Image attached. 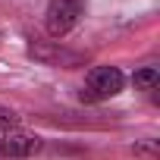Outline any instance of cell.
I'll list each match as a JSON object with an SVG mask.
<instances>
[{
    "instance_id": "7",
    "label": "cell",
    "mask_w": 160,
    "mask_h": 160,
    "mask_svg": "<svg viewBox=\"0 0 160 160\" xmlns=\"http://www.w3.org/2000/svg\"><path fill=\"white\" fill-rule=\"evenodd\" d=\"M16 126H19L16 110H10V107H3V104H0V129H16Z\"/></svg>"
},
{
    "instance_id": "2",
    "label": "cell",
    "mask_w": 160,
    "mask_h": 160,
    "mask_svg": "<svg viewBox=\"0 0 160 160\" xmlns=\"http://www.w3.org/2000/svg\"><path fill=\"white\" fill-rule=\"evenodd\" d=\"M88 10V0H47L44 10V28L50 38H66Z\"/></svg>"
},
{
    "instance_id": "3",
    "label": "cell",
    "mask_w": 160,
    "mask_h": 160,
    "mask_svg": "<svg viewBox=\"0 0 160 160\" xmlns=\"http://www.w3.org/2000/svg\"><path fill=\"white\" fill-rule=\"evenodd\" d=\"M28 57L38 60V63H44V66H53V69H78V66L88 63V57L82 50L63 47L60 41H41V38H32Z\"/></svg>"
},
{
    "instance_id": "4",
    "label": "cell",
    "mask_w": 160,
    "mask_h": 160,
    "mask_svg": "<svg viewBox=\"0 0 160 160\" xmlns=\"http://www.w3.org/2000/svg\"><path fill=\"white\" fill-rule=\"evenodd\" d=\"M44 151L41 135H28L22 129H0V157L7 160H25Z\"/></svg>"
},
{
    "instance_id": "6",
    "label": "cell",
    "mask_w": 160,
    "mask_h": 160,
    "mask_svg": "<svg viewBox=\"0 0 160 160\" xmlns=\"http://www.w3.org/2000/svg\"><path fill=\"white\" fill-rule=\"evenodd\" d=\"M135 157H141V160H160V141H154V138L138 141L135 144Z\"/></svg>"
},
{
    "instance_id": "1",
    "label": "cell",
    "mask_w": 160,
    "mask_h": 160,
    "mask_svg": "<svg viewBox=\"0 0 160 160\" xmlns=\"http://www.w3.org/2000/svg\"><path fill=\"white\" fill-rule=\"evenodd\" d=\"M122 88H126V75L119 66H91L78 98L85 104H104V101L122 94Z\"/></svg>"
},
{
    "instance_id": "5",
    "label": "cell",
    "mask_w": 160,
    "mask_h": 160,
    "mask_svg": "<svg viewBox=\"0 0 160 160\" xmlns=\"http://www.w3.org/2000/svg\"><path fill=\"white\" fill-rule=\"evenodd\" d=\"M132 85H135L138 91H148V94H154V91L160 88V72H157V66L135 69V75H132Z\"/></svg>"
}]
</instances>
